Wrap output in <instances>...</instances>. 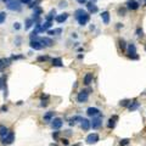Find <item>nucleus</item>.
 <instances>
[{"mask_svg": "<svg viewBox=\"0 0 146 146\" xmlns=\"http://www.w3.org/2000/svg\"><path fill=\"white\" fill-rule=\"evenodd\" d=\"M29 38H31V40H38L39 38H38V31L35 29V31H33L32 33H31V35H29Z\"/></svg>", "mask_w": 146, "mask_h": 146, "instance_id": "28", "label": "nucleus"}, {"mask_svg": "<svg viewBox=\"0 0 146 146\" xmlns=\"http://www.w3.org/2000/svg\"><path fill=\"white\" fill-rule=\"evenodd\" d=\"M48 59H49L48 56H39V57H38V61H39V62H43V61H46Z\"/></svg>", "mask_w": 146, "mask_h": 146, "instance_id": "36", "label": "nucleus"}, {"mask_svg": "<svg viewBox=\"0 0 146 146\" xmlns=\"http://www.w3.org/2000/svg\"><path fill=\"white\" fill-rule=\"evenodd\" d=\"M90 127H91V122L89 119H86V118H83L82 119V128H83V130H89Z\"/></svg>", "mask_w": 146, "mask_h": 146, "instance_id": "15", "label": "nucleus"}, {"mask_svg": "<svg viewBox=\"0 0 146 146\" xmlns=\"http://www.w3.org/2000/svg\"><path fill=\"white\" fill-rule=\"evenodd\" d=\"M129 104H130V100H122V101L119 102V105L121 106H129Z\"/></svg>", "mask_w": 146, "mask_h": 146, "instance_id": "33", "label": "nucleus"}, {"mask_svg": "<svg viewBox=\"0 0 146 146\" xmlns=\"http://www.w3.org/2000/svg\"><path fill=\"white\" fill-rule=\"evenodd\" d=\"M55 15H56V11H55V10H51L50 13L46 16V21H52L54 17H55Z\"/></svg>", "mask_w": 146, "mask_h": 146, "instance_id": "27", "label": "nucleus"}, {"mask_svg": "<svg viewBox=\"0 0 146 146\" xmlns=\"http://www.w3.org/2000/svg\"><path fill=\"white\" fill-rule=\"evenodd\" d=\"M48 34H49V35H54V34H56V29H54V31H48Z\"/></svg>", "mask_w": 146, "mask_h": 146, "instance_id": "41", "label": "nucleus"}, {"mask_svg": "<svg viewBox=\"0 0 146 146\" xmlns=\"http://www.w3.org/2000/svg\"><path fill=\"white\" fill-rule=\"evenodd\" d=\"M99 140H100V138H99V135L96 134V133L89 134L86 136V142H88V144H96Z\"/></svg>", "mask_w": 146, "mask_h": 146, "instance_id": "9", "label": "nucleus"}, {"mask_svg": "<svg viewBox=\"0 0 146 146\" xmlns=\"http://www.w3.org/2000/svg\"><path fill=\"white\" fill-rule=\"evenodd\" d=\"M68 18V13L67 12H63V13H61V15H57L56 17H55V20H56L57 23H63Z\"/></svg>", "mask_w": 146, "mask_h": 146, "instance_id": "12", "label": "nucleus"}, {"mask_svg": "<svg viewBox=\"0 0 146 146\" xmlns=\"http://www.w3.org/2000/svg\"><path fill=\"white\" fill-rule=\"evenodd\" d=\"M122 27H123V24H122V23H117V29H121Z\"/></svg>", "mask_w": 146, "mask_h": 146, "instance_id": "44", "label": "nucleus"}, {"mask_svg": "<svg viewBox=\"0 0 146 146\" xmlns=\"http://www.w3.org/2000/svg\"><path fill=\"white\" fill-rule=\"evenodd\" d=\"M118 121V116H112V117L108 119V128H114V125H116V122Z\"/></svg>", "mask_w": 146, "mask_h": 146, "instance_id": "19", "label": "nucleus"}, {"mask_svg": "<svg viewBox=\"0 0 146 146\" xmlns=\"http://www.w3.org/2000/svg\"><path fill=\"white\" fill-rule=\"evenodd\" d=\"M62 124H63V122H62L61 118L56 117V118H54V119L51 121V128H52V129H55V130H57V129H60V128L62 127Z\"/></svg>", "mask_w": 146, "mask_h": 146, "instance_id": "6", "label": "nucleus"}, {"mask_svg": "<svg viewBox=\"0 0 146 146\" xmlns=\"http://www.w3.org/2000/svg\"><path fill=\"white\" fill-rule=\"evenodd\" d=\"M118 44H119V48H121V50L122 51L127 50V43H125V40L124 39H119L118 40Z\"/></svg>", "mask_w": 146, "mask_h": 146, "instance_id": "23", "label": "nucleus"}, {"mask_svg": "<svg viewBox=\"0 0 146 146\" xmlns=\"http://www.w3.org/2000/svg\"><path fill=\"white\" fill-rule=\"evenodd\" d=\"M77 1H78L80 5H84V4H86V3H88V0H77Z\"/></svg>", "mask_w": 146, "mask_h": 146, "instance_id": "40", "label": "nucleus"}, {"mask_svg": "<svg viewBox=\"0 0 146 146\" xmlns=\"http://www.w3.org/2000/svg\"><path fill=\"white\" fill-rule=\"evenodd\" d=\"M52 66L55 67H62L63 63H62V60L60 57H56V59H52Z\"/></svg>", "mask_w": 146, "mask_h": 146, "instance_id": "22", "label": "nucleus"}, {"mask_svg": "<svg viewBox=\"0 0 146 146\" xmlns=\"http://www.w3.org/2000/svg\"><path fill=\"white\" fill-rule=\"evenodd\" d=\"M13 140H15V135L12 132H9L6 135L1 136V144H4V145H9V144L13 142Z\"/></svg>", "mask_w": 146, "mask_h": 146, "instance_id": "2", "label": "nucleus"}, {"mask_svg": "<svg viewBox=\"0 0 146 146\" xmlns=\"http://www.w3.org/2000/svg\"><path fill=\"white\" fill-rule=\"evenodd\" d=\"M145 6H146V0H145Z\"/></svg>", "mask_w": 146, "mask_h": 146, "instance_id": "50", "label": "nucleus"}, {"mask_svg": "<svg viewBox=\"0 0 146 146\" xmlns=\"http://www.w3.org/2000/svg\"><path fill=\"white\" fill-rule=\"evenodd\" d=\"M60 7H66V6H68L67 5V1H65V0H63V1H60Z\"/></svg>", "mask_w": 146, "mask_h": 146, "instance_id": "37", "label": "nucleus"}, {"mask_svg": "<svg viewBox=\"0 0 146 146\" xmlns=\"http://www.w3.org/2000/svg\"><path fill=\"white\" fill-rule=\"evenodd\" d=\"M61 32H62V29H61V28H57V29H56V34H60Z\"/></svg>", "mask_w": 146, "mask_h": 146, "instance_id": "46", "label": "nucleus"}, {"mask_svg": "<svg viewBox=\"0 0 146 146\" xmlns=\"http://www.w3.org/2000/svg\"><path fill=\"white\" fill-rule=\"evenodd\" d=\"M139 6H140V4H139L136 0H127V9H128V10L135 11V10L139 9Z\"/></svg>", "mask_w": 146, "mask_h": 146, "instance_id": "5", "label": "nucleus"}, {"mask_svg": "<svg viewBox=\"0 0 146 146\" xmlns=\"http://www.w3.org/2000/svg\"><path fill=\"white\" fill-rule=\"evenodd\" d=\"M91 1H93V3H95V1H96V0H91Z\"/></svg>", "mask_w": 146, "mask_h": 146, "instance_id": "49", "label": "nucleus"}, {"mask_svg": "<svg viewBox=\"0 0 146 146\" xmlns=\"http://www.w3.org/2000/svg\"><path fill=\"white\" fill-rule=\"evenodd\" d=\"M6 110H7V107H6V106H3V107H1V111H3V112H4V111H6Z\"/></svg>", "mask_w": 146, "mask_h": 146, "instance_id": "47", "label": "nucleus"}, {"mask_svg": "<svg viewBox=\"0 0 146 146\" xmlns=\"http://www.w3.org/2000/svg\"><path fill=\"white\" fill-rule=\"evenodd\" d=\"M5 79H6L5 76H3V77L0 78V89H3V88L5 86Z\"/></svg>", "mask_w": 146, "mask_h": 146, "instance_id": "31", "label": "nucleus"}, {"mask_svg": "<svg viewBox=\"0 0 146 146\" xmlns=\"http://www.w3.org/2000/svg\"><path fill=\"white\" fill-rule=\"evenodd\" d=\"M102 124V119H101V114L96 116V117H93V121H91V128L93 129H99Z\"/></svg>", "mask_w": 146, "mask_h": 146, "instance_id": "3", "label": "nucleus"}, {"mask_svg": "<svg viewBox=\"0 0 146 146\" xmlns=\"http://www.w3.org/2000/svg\"><path fill=\"white\" fill-rule=\"evenodd\" d=\"M86 114H88L89 117H96V116H99V114H101V113H100V110H99V108H96V107H89V108L86 110Z\"/></svg>", "mask_w": 146, "mask_h": 146, "instance_id": "8", "label": "nucleus"}, {"mask_svg": "<svg viewBox=\"0 0 146 146\" xmlns=\"http://www.w3.org/2000/svg\"><path fill=\"white\" fill-rule=\"evenodd\" d=\"M62 144H65V145H68V140H67V139H62Z\"/></svg>", "mask_w": 146, "mask_h": 146, "instance_id": "43", "label": "nucleus"}, {"mask_svg": "<svg viewBox=\"0 0 146 146\" xmlns=\"http://www.w3.org/2000/svg\"><path fill=\"white\" fill-rule=\"evenodd\" d=\"M31 1H32V0H21V3H22V4H29Z\"/></svg>", "mask_w": 146, "mask_h": 146, "instance_id": "42", "label": "nucleus"}, {"mask_svg": "<svg viewBox=\"0 0 146 146\" xmlns=\"http://www.w3.org/2000/svg\"><path fill=\"white\" fill-rule=\"evenodd\" d=\"M41 12H43V10H41V7H39V6H37V7H34V12H33V20H37V18H39V16L41 15Z\"/></svg>", "mask_w": 146, "mask_h": 146, "instance_id": "20", "label": "nucleus"}, {"mask_svg": "<svg viewBox=\"0 0 146 146\" xmlns=\"http://www.w3.org/2000/svg\"><path fill=\"white\" fill-rule=\"evenodd\" d=\"M22 3H21V0H12L10 3H7V5L6 7L10 10V11H21L22 10V5H21Z\"/></svg>", "mask_w": 146, "mask_h": 146, "instance_id": "1", "label": "nucleus"}, {"mask_svg": "<svg viewBox=\"0 0 146 146\" xmlns=\"http://www.w3.org/2000/svg\"><path fill=\"white\" fill-rule=\"evenodd\" d=\"M93 82V73H86L85 74V77H84V84L85 85H89L90 83Z\"/></svg>", "mask_w": 146, "mask_h": 146, "instance_id": "21", "label": "nucleus"}, {"mask_svg": "<svg viewBox=\"0 0 146 146\" xmlns=\"http://www.w3.org/2000/svg\"><path fill=\"white\" fill-rule=\"evenodd\" d=\"M29 45H31V48H32V49H34V50H41V49L44 48V46H43V44L40 43L39 40H31Z\"/></svg>", "mask_w": 146, "mask_h": 146, "instance_id": "10", "label": "nucleus"}, {"mask_svg": "<svg viewBox=\"0 0 146 146\" xmlns=\"http://www.w3.org/2000/svg\"><path fill=\"white\" fill-rule=\"evenodd\" d=\"M145 50H146V46H145Z\"/></svg>", "mask_w": 146, "mask_h": 146, "instance_id": "51", "label": "nucleus"}, {"mask_svg": "<svg viewBox=\"0 0 146 146\" xmlns=\"http://www.w3.org/2000/svg\"><path fill=\"white\" fill-rule=\"evenodd\" d=\"M3 1H4V3H6V4H7V3H10V1H12V0H3Z\"/></svg>", "mask_w": 146, "mask_h": 146, "instance_id": "48", "label": "nucleus"}, {"mask_svg": "<svg viewBox=\"0 0 146 146\" xmlns=\"http://www.w3.org/2000/svg\"><path fill=\"white\" fill-rule=\"evenodd\" d=\"M129 141H130L129 139H122L119 144H121V146H125V145H128V144H129Z\"/></svg>", "mask_w": 146, "mask_h": 146, "instance_id": "34", "label": "nucleus"}, {"mask_svg": "<svg viewBox=\"0 0 146 146\" xmlns=\"http://www.w3.org/2000/svg\"><path fill=\"white\" fill-rule=\"evenodd\" d=\"M13 28H15V29H17V31H18V29L21 28V23L16 22V23H15V24H13Z\"/></svg>", "mask_w": 146, "mask_h": 146, "instance_id": "39", "label": "nucleus"}, {"mask_svg": "<svg viewBox=\"0 0 146 146\" xmlns=\"http://www.w3.org/2000/svg\"><path fill=\"white\" fill-rule=\"evenodd\" d=\"M20 41H21V39H20V38H17V39H16V45H17V46L20 45Z\"/></svg>", "mask_w": 146, "mask_h": 146, "instance_id": "45", "label": "nucleus"}, {"mask_svg": "<svg viewBox=\"0 0 146 146\" xmlns=\"http://www.w3.org/2000/svg\"><path fill=\"white\" fill-rule=\"evenodd\" d=\"M54 116H55V112H52V111H50V112H48L46 114H45L43 119H44V122H45V123H50L51 121L54 119Z\"/></svg>", "mask_w": 146, "mask_h": 146, "instance_id": "17", "label": "nucleus"}, {"mask_svg": "<svg viewBox=\"0 0 146 146\" xmlns=\"http://www.w3.org/2000/svg\"><path fill=\"white\" fill-rule=\"evenodd\" d=\"M5 20H6V13L5 12H0V23L5 22Z\"/></svg>", "mask_w": 146, "mask_h": 146, "instance_id": "32", "label": "nucleus"}, {"mask_svg": "<svg viewBox=\"0 0 146 146\" xmlns=\"http://www.w3.org/2000/svg\"><path fill=\"white\" fill-rule=\"evenodd\" d=\"M40 41V43H41V44H43V46H45V48H50V46H52V44H54V43H52V40L50 39V38H46V37H43V38H39V39H38Z\"/></svg>", "mask_w": 146, "mask_h": 146, "instance_id": "11", "label": "nucleus"}, {"mask_svg": "<svg viewBox=\"0 0 146 146\" xmlns=\"http://www.w3.org/2000/svg\"><path fill=\"white\" fill-rule=\"evenodd\" d=\"M136 55V46L134 44H129L128 45V56H133Z\"/></svg>", "mask_w": 146, "mask_h": 146, "instance_id": "18", "label": "nucleus"}, {"mask_svg": "<svg viewBox=\"0 0 146 146\" xmlns=\"http://www.w3.org/2000/svg\"><path fill=\"white\" fill-rule=\"evenodd\" d=\"M4 67H5L4 60H1V59H0V71H3V69H4Z\"/></svg>", "mask_w": 146, "mask_h": 146, "instance_id": "38", "label": "nucleus"}, {"mask_svg": "<svg viewBox=\"0 0 146 146\" xmlns=\"http://www.w3.org/2000/svg\"><path fill=\"white\" fill-rule=\"evenodd\" d=\"M88 99H89V93L86 91V90H83V91H80L77 96V101L80 102V104H83V102H86L88 101Z\"/></svg>", "mask_w": 146, "mask_h": 146, "instance_id": "4", "label": "nucleus"}, {"mask_svg": "<svg viewBox=\"0 0 146 146\" xmlns=\"http://www.w3.org/2000/svg\"><path fill=\"white\" fill-rule=\"evenodd\" d=\"M125 11H127L125 7H119L118 9V16H125Z\"/></svg>", "mask_w": 146, "mask_h": 146, "instance_id": "30", "label": "nucleus"}, {"mask_svg": "<svg viewBox=\"0 0 146 146\" xmlns=\"http://www.w3.org/2000/svg\"><path fill=\"white\" fill-rule=\"evenodd\" d=\"M34 24V20L33 18H27L26 20V29H29Z\"/></svg>", "mask_w": 146, "mask_h": 146, "instance_id": "26", "label": "nucleus"}, {"mask_svg": "<svg viewBox=\"0 0 146 146\" xmlns=\"http://www.w3.org/2000/svg\"><path fill=\"white\" fill-rule=\"evenodd\" d=\"M136 35H139V37H142L144 35V31L141 28H138L136 29Z\"/></svg>", "mask_w": 146, "mask_h": 146, "instance_id": "35", "label": "nucleus"}, {"mask_svg": "<svg viewBox=\"0 0 146 146\" xmlns=\"http://www.w3.org/2000/svg\"><path fill=\"white\" fill-rule=\"evenodd\" d=\"M101 20L104 24H108L110 23V12L108 11H104L101 13Z\"/></svg>", "mask_w": 146, "mask_h": 146, "instance_id": "16", "label": "nucleus"}, {"mask_svg": "<svg viewBox=\"0 0 146 146\" xmlns=\"http://www.w3.org/2000/svg\"><path fill=\"white\" fill-rule=\"evenodd\" d=\"M89 20H90V15L88 12H85L84 15H82V16H79L78 18H77V21H78V23L80 26H85L86 23L89 22Z\"/></svg>", "mask_w": 146, "mask_h": 146, "instance_id": "7", "label": "nucleus"}, {"mask_svg": "<svg viewBox=\"0 0 146 146\" xmlns=\"http://www.w3.org/2000/svg\"><path fill=\"white\" fill-rule=\"evenodd\" d=\"M9 132H10V130L7 129L5 125H0V138H1V136H4V135H6Z\"/></svg>", "mask_w": 146, "mask_h": 146, "instance_id": "25", "label": "nucleus"}, {"mask_svg": "<svg viewBox=\"0 0 146 146\" xmlns=\"http://www.w3.org/2000/svg\"><path fill=\"white\" fill-rule=\"evenodd\" d=\"M139 106H140V104L138 101H134V102H132V104H129L128 108H129V111H134V110H136Z\"/></svg>", "mask_w": 146, "mask_h": 146, "instance_id": "24", "label": "nucleus"}, {"mask_svg": "<svg viewBox=\"0 0 146 146\" xmlns=\"http://www.w3.org/2000/svg\"><path fill=\"white\" fill-rule=\"evenodd\" d=\"M84 13H85V10H83V9H78V10H76V12H74V17L78 18L79 16H82V15H84Z\"/></svg>", "mask_w": 146, "mask_h": 146, "instance_id": "29", "label": "nucleus"}, {"mask_svg": "<svg viewBox=\"0 0 146 146\" xmlns=\"http://www.w3.org/2000/svg\"><path fill=\"white\" fill-rule=\"evenodd\" d=\"M51 26H52V23H51V21H45L41 26H40L39 28V32H48L49 31V28H50Z\"/></svg>", "mask_w": 146, "mask_h": 146, "instance_id": "14", "label": "nucleus"}, {"mask_svg": "<svg viewBox=\"0 0 146 146\" xmlns=\"http://www.w3.org/2000/svg\"><path fill=\"white\" fill-rule=\"evenodd\" d=\"M86 7H88V10H89L90 13H95V12L99 11V9H97V6L93 3V1H90V3H86Z\"/></svg>", "mask_w": 146, "mask_h": 146, "instance_id": "13", "label": "nucleus"}]
</instances>
